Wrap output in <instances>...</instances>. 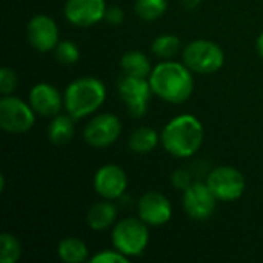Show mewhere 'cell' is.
<instances>
[{
    "label": "cell",
    "instance_id": "cell-1",
    "mask_svg": "<svg viewBox=\"0 0 263 263\" xmlns=\"http://www.w3.org/2000/svg\"><path fill=\"white\" fill-rule=\"evenodd\" d=\"M153 94L168 103H183L194 91L193 71L174 60H163L156 65L148 77Z\"/></svg>",
    "mask_w": 263,
    "mask_h": 263
},
{
    "label": "cell",
    "instance_id": "cell-2",
    "mask_svg": "<svg viewBox=\"0 0 263 263\" xmlns=\"http://www.w3.org/2000/svg\"><path fill=\"white\" fill-rule=\"evenodd\" d=\"M205 137L202 122L193 114H180L171 119L162 129L160 142L168 154L177 159L193 157Z\"/></svg>",
    "mask_w": 263,
    "mask_h": 263
},
{
    "label": "cell",
    "instance_id": "cell-3",
    "mask_svg": "<svg viewBox=\"0 0 263 263\" xmlns=\"http://www.w3.org/2000/svg\"><path fill=\"white\" fill-rule=\"evenodd\" d=\"M106 99V88L102 80L96 77H80L71 82L63 92V103L66 112L80 120L94 114Z\"/></svg>",
    "mask_w": 263,
    "mask_h": 263
},
{
    "label": "cell",
    "instance_id": "cell-4",
    "mask_svg": "<svg viewBox=\"0 0 263 263\" xmlns=\"http://www.w3.org/2000/svg\"><path fill=\"white\" fill-rule=\"evenodd\" d=\"M112 245L126 257L142 256L149 243L148 225L139 217H126L116 223L111 233Z\"/></svg>",
    "mask_w": 263,
    "mask_h": 263
},
{
    "label": "cell",
    "instance_id": "cell-5",
    "mask_svg": "<svg viewBox=\"0 0 263 263\" xmlns=\"http://www.w3.org/2000/svg\"><path fill=\"white\" fill-rule=\"evenodd\" d=\"M183 63L197 74H213L225 63L223 49L211 40L199 39L190 42L182 51Z\"/></svg>",
    "mask_w": 263,
    "mask_h": 263
},
{
    "label": "cell",
    "instance_id": "cell-6",
    "mask_svg": "<svg viewBox=\"0 0 263 263\" xmlns=\"http://www.w3.org/2000/svg\"><path fill=\"white\" fill-rule=\"evenodd\" d=\"M35 122V111L29 102L15 96H2L0 99V128L9 134L28 133Z\"/></svg>",
    "mask_w": 263,
    "mask_h": 263
},
{
    "label": "cell",
    "instance_id": "cell-7",
    "mask_svg": "<svg viewBox=\"0 0 263 263\" xmlns=\"http://www.w3.org/2000/svg\"><path fill=\"white\" fill-rule=\"evenodd\" d=\"M206 185L220 202H234L240 199L247 190L245 176L234 166H216L206 176Z\"/></svg>",
    "mask_w": 263,
    "mask_h": 263
},
{
    "label": "cell",
    "instance_id": "cell-8",
    "mask_svg": "<svg viewBox=\"0 0 263 263\" xmlns=\"http://www.w3.org/2000/svg\"><path fill=\"white\" fill-rule=\"evenodd\" d=\"M117 92L131 117L140 119L146 114L148 103L153 96V89L148 79L123 74V77H120L117 82Z\"/></svg>",
    "mask_w": 263,
    "mask_h": 263
},
{
    "label": "cell",
    "instance_id": "cell-9",
    "mask_svg": "<svg viewBox=\"0 0 263 263\" xmlns=\"http://www.w3.org/2000/svg\"><path fill=\"white\" fill-rule=\"evenodd\" d=\"M120 134L122 122L109 112L94 116L83 129V139L92 148H108L117 142Z\"/></svg>",
    "mask_w": 263,
    "mask_h": 263
},
{
    "label": "cell",
    "instance_id": "cell-10",
    "mask_svg": "<svg viewBox=\"0 0 263 263\" xmlns=\"http://www.w3.org/2000/svg\"><path fill=\"white\" fill-rule=\"evenodd\" d=\"M217 199L206 182H193L182 196V206L190 219L206 220L216 211Z\"/></svg>",
    "mask_w": 263,
    "mask_h": 263
},
{
    "label": "cell",
    "instance_id": "cell-11",
    "mask_svg": "<svg viewBox=\"0 0 263 263\" xmlns=\"http://www.w3.org/2000/svg\"><path fill=\"white\" fill-rule=\"evenodd\" d=\"M26 37L29 45L40 52L54 51L60 42L57 23L46 14H35L31 17L26 25Z\"/></svg>",
    "mask_w": 263,
    "mask_h": 263
},
{
    "label": "cell",
    "instance_id": "cell-12",
    "mask_svg": "<svg viewBox=\"0 0 263 263\" xmlns=\"http://www.w3.org/2000/svg\"><path fill=\"white\" fill-rule=\"evenodd\" d=\"M105 0H66L63 5L65 18L79 28L94 26L105 18Z\"/></svg>",
    "mask_w": 263,
    "mask_h": 263
},
{
    "label": "cell",
    "instance_id": "cell-13",
    "mask_svg": "<svg viewBox=\"0 0 263 263\" xmlns=\"http://www.w3.org/2000/svg\"><path fill=\"white\" fill-rule=\"evenodd\" d=\"M137 214L148 227H163L173 217V205L165 194L148 191L137 202Z\"/></svg>",
    "mask_w": 263,
    "mask_h": 263
},
{
    "label": "cell",
    "instance_id": "cell-14",
    "mask_svg": "<svg viewBox=\"0 0 263 263\" xmlns=\"http://www.w3.org/2000/svg\"><path fill=\"white\" fill-rule=\"evenodd\" d=\"M92 185L102 199L116 200L125 194L128 188V177L125 170L119 165L106 163L96 171Z\"/></svg>",
    "mask_w": 263,
    "mask_h": 263
},
{
    "label": "cell",
    "instance_id": "cell-15",
    "mask_svg": "<svg viewBox=\"0 0 263 263\" xmlns=\"http://www.w3.org/2000/svg\"><path fill=\"white\" fill-rule=\"evenodd\" d=\"M29 105L42 117H54L62 111L63 96L49 83H37L29 91Z\"/></svg>",
    "mask_w": 263,
    "mask_h": 263
},
{
    "label": "cell",
    "instance_id": "cell-16",
    "mask_svg": "<svg viewBox=\"0 0 263 263\" xmlns=\"http://www.w3.org/2000/svg\"><path fill=\"white\" fill-rule=\"evenodd\" d=\"M116 219H117V208L108 199L94 203L86 214V223L92 231L109 230L114 225Z\"/></svg>",
    "mask_w": 263,
    "mask_h": 263
},
{
    "label": "cell",
    "instance_id": "cell-17",
    "mask_svg": "<svg viewBox=\"0 0 263 263\" xmlns=\"http://www.w3.org/2000/svg\"><path fill=\"white\" fill-rule=\"evenodd\" d=\"M74 119L66 112H59L57 116L51 117V122L48 125V139L54 145H66L72 140L76 128H74Z\"/></svg>",
    "mask_w": 263,
    "mask_h": 263
},
{
    "label": "cell",
    "instance_id": "cell-18",
    "mask_svg": "<svg viewBox=\"0 0 263 263\" xmlns=\"http://www.w3.org/2000/svg\"><path fill=\"white\" fill-rule=\"evenodd\" d=\"M160 142L159 133L151 126H140L134 129L128 139V146L136 154H149Z\"/></svg>",
    "mask_w": 263,
    "mask_h": 263
},
{
    "label": "cell",
    "instance_id": "cell-19",
    "mask_svg": "<svg viewBox=\"0 0 263 263\" xmlns=\"http://www.w3.org/2000/svg\"><path fill=\"white\" fill-rule=\"evenodd\" d=\"M120 68L123 74L133 77H142V79H148L153 71L149 59L142 51L125 52L123 57L120 59Z\"/></svg>",
    "mask_w": 263,
    "mask_h": 263
},
{
    "label": "cell",
    "instance_id": "cell-20",
    "mask_svg": "<svg viewBox=\"0 0 263 263\" xmlns=\"http://www.w3.org/2000/svg\"><path fill=\"white\" fill-rule=\"evenodd\" d=\"M88 247L79 237H65L57 245V256L65 263H82L88 259Z\"/></svg>",
    "mask_w": 263,
    "mask_h": 263
},
{
    "label": "cell",
    "instance_id": "cell-21",
    "mask_svg": "<svg viewBox=\"0 0 263 263\" xmlns=\"http://www.w3.org/2000/svg\"><path fill=\"white\" fill-rule=\"evenodd\" d=\"M151 51L159 59L171 60L180 51V39L173 34H162L154 39Z\"/></svg>",
    "mask_w": 263,
    "mask_h": 263
},
{
    "label": "cell",
    "instance_id": "cell-22",
    "mask_svg": "<svg viewBox=\"0 0 263 263\" xmlns=\"http://www.w3.org/2000/svg\"><path fill=\"white\" fill-rule=\"evenodd\" d=\"M168 8V0H136L134 11L139 18L145 22H154L160 18Z\"/></svg>",
    "mask_w": 263,
    "mask_h": 263
},
{
    "label": "cell",
    "instance_id": "cell-23",
    "mask_svg": "<svg viewBox=\"0 0 263 263\" xmlns=\"http://www.w3.org/2000/svg\"><path fill=\"white\" fill-rule=\"evenodd\" d=\"M22 256V245L11 233L0 234V262L15 263Z\"/></svg>",
    "mask_w": 263,
    "mask_h": 263
},
{
    "label": "cell",
    "instance_id": "cell-24",
    "mask_svg": "<svg viewBox=\"0 0 263 263\" xmlns=\"http://www.w3.org/2000/svg\"><path fill=\"white\" fill-rule=\"evenodd\" d=\"M54 57L62 65H72L77 63L80 59L79 46L71 40H60L54 48Z\"/></svg>",
    "mask_w": 263,
    "mask_h": 263
},
{
    "label": "cell",
    "instance_id": "cell-25",
    "mask_svg": "<svg viewBox=\"0 0 263 263\" xmlns=\"http://www.w3.org/2000/svg\"><path fill=\"white\" fill-rule=\"evenodd\" d=\"M17 74L8 68V66H3L2 71H0V92L2 96H11L15 88H17Z\"/></svg>",
    "mask_w": 263,
    "mask_h": 263
},
{
    "label": "cell",
    "instance_id": "cell-26",
    "mask_svg": "<svg viewBox=\"0 0 263 263\" xmlns=\"http://www.w3.org/2000/svg\"><path fill=\"white\" fill-rule=\"evenodd\" d=\"M91 263H128L129 257H126L125 254H122L120 251H117L116 248L111 250H103L100 253H97L96 256H92L89 259Z\"/></svg>",
    "mask_w": 263,
    "mask_h": 263
},
{
    "label": "cell",
    "instance_id": "cell-27",
    "mask_svg": "<svg viewBox=\"0 0 263 263\" xmlns=\"http://www.w3.org/2000/svg\"><path fill=\"white\" fill-rule=\"evenodd\" d=\"M193 183L191 180V173L188 170H183V168H179L176 170L173 174H171V185L179 190V191H185L190 185Z\"/></svg>",
    "mask_w": 263,
    "mask_h": 263
},
{
    "label": "cell",
    "instance_id": "cell-28",
    "mask_svg": "<svg viewBox=\"0 0 263 263\" xmlns=\"http://www.w3.org/2000/svg\"><path fill=\"white\" fill-rule=\"evenodd\" d=\"M103 20L109 25H120L125 20V12L120 6H109L106 8Z\"/></svg>",
    "mask_w": 263,
    "mask_h": 263
},
{
    "label": "cell",
    "instance_id": "cell-29",
    "mask_svg": "<svg viewBox=\"0 0 263 263\" xmlns=\"http://www.w3.org/2000/svg\"><path fill=\"white\" fill-rule=\"evenodd\" d=\"M200 3H202V0H182V5H183L186 9H194V8H197Z\"/></svg>",
    "mask_w": 263,
    "mask_h": 263
},
{
    "label": "cell",
    "instance_id": "cell-30",
    "mask_svg": "<svg viewBox=\"0 0 263 263\" xmlns=\"http://www.w3.org/2000/svg\"><path fill=\"white\" fill-rule=\"evenodd\" d=\"M256 49H257V54L260 55V59H263V32L256 40Z\"/></svg>",
    "mask_w": 263,
    "mask_h": 263
}]
</instances>
